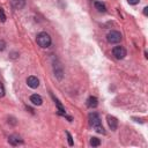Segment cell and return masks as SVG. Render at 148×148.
I'll list each match as a JSON object with an SVG mask.
<instances>
[{
  "instance_id": "1",
  "label": "cell",
  "mask_w": 148,
  "mask_h": 148,
  "mask_svg": "<svg viewBox=\"0 0 148 148\" xmlns=\"http://www.w3.org/2000/svg\"><path fill=\"white\" fill-rule=\"evenodd\" d=\"M36 40H37V44H38L40 47H43V49L49 47V46L51 45V42H52L50 35L46 34V32H39V34L37 35Z\"/></svg>"
},
{
  "instance_id": "17",
  "label": "cell",
  "mask_w": 148,
  "mask_h": 148,
  "mask_svg": "<svg viewBox=\"0 0 148 148\" xmlns=\"http://www.w3.org/2000/svg\"><path fill=\"white\" fill-rule=\"evenodd\" d=\"M66 134H67V138H68V143H69V146H73V139H72V135H71L68 132H66Z\"/></svg>"
},
{
  "instance_id": "18",
  "label": "cell",
  "mask_w": 148,
  "mask_h": 148,
  "mask_svg": "<svg viewBox=\"0 0 148 148\" xmlns=\"http://www.w3.org/2000/svg\"><path fill=\"white\" fill-rule=\"evenodd\" d=\"M127 1H128L130 5H136V3H139L140 0H127Z\"/></svg>"
},
{
  "instance_id": "8",
  "label": "cell",
  "mask_w": 148,
  "mask_h": 148,
  "mask_svg": "<svg viewBox=\"0 0 148 148\" xmlns=\"http://www.w3.org/2000/svg\"><path fill=\"white\" fill-rule=\"evenodd\" d=\"M97 105H98V99H97V97H95V96H90V97L87 99V106H88V108H90V109H95Z\"/></svg>"
},
{
  "instance_id": "14",
  "label": "cell",
  "mask_w": 148,
  "mask_h": 148,
  "mask_svg": "<svg viewBox=\"0 0 148 148\" xmlns=\"http://www.w3.org/2000/svg\"><path fill=\"white\" fill-rule=\"evenodd\" d=\"M0 21L1 22H5L6 21V14H5L3 8H0Z\"/></svg>"
},
{
  "instance_id": "5",
  "label": "cell",
  "mask_w": 148,
  "mask_h": 148,
  "mask_svg": "<svg viewBox=\"0 0 148 148\" xmlns=\"http://www.w3.org/2000/svg\"><path fill=\"white\" fill-rule=\"evenodd\" d=\"M27 84H28L30 88L35 89V88H37V87L39 86V80H38L36 76H29V77L27 79Z\"/></svg>"
},
{
  "instance_id": "12",
  "label": "cell",
  "mask_w": 148,
  "mask_h": 148,
  "mask_svg": "<svg viewBox=\"0 0 148 148\" xmlns=\"http://www.w3.org/2000/svg\"><path fill=\"white\" fill-rule=\"evenodd\" d=\"M90 145L92 146V147H97V146H99L101 145V140L98 139V138H91L90 139Z\"/></svg>"
},
{
  "instance_id": "9",
  "label": "cell",
  "mask_w": 148,
  "mask_h": 148,
  "mask_svg": "<svg viewBox=\"0 0 148 148\" xmlns=\"http://www.w3.org/2000/svg\"><path fill=\"white\" fill-rule=\"evenodd\" d=\"M30 102H31L34 105H42V103H43V98H42L39 95L34 94V95L30 96Z\"/></svg>"
},
{
  "instance_id": "13",
  "label": "cell",
  "mask_w": 148,
  "mask_h": 148,
  "mask_svg": "<svg viewBox=\"0 0 148 148\" xmlns=\"http://www.w3.org/2000/svg\"><path fill=\"white\" fill-rule=\"evenodd\" d=\"M94 128H95V131H96L97 133H101V134H105V131H104V128H103V126H102V125L95 126Z\"/></svg>"
},
{
  "instance_id": "3",
  "label": "cell",
  "mask_w": 148,
  "mask_h": 148,
  "mask_svg": "<svg viewBox=\"0 0 148 148\" xmlns=\"http://www.w3.org/2000/svg\"><path fill=\"white\" fill-rule=\"evenodd\" d=\"M112 53H113L116 59H123V58H125L127 52H126V49L124 46H114L112 50Z\"/></svg>"
},
{
  "instance_id": "15",
  "label": "cell",
  "mask_w": 148,
  "mask_h": 148,
  "mask_svg": "<svg viewBox=\"0 0 148 148\" xmlns=\"http://www.w3.org/2000/svg\"><path fill=\"white\" fill-rule=\"evenodd\" d=\"M5 49H6V42L0 39V51H3Z\"/></svg>"
},
{
  "instance_id": "7",
  "label": "cell",
  "mask_w": 148,
  "mask_h": 148,
  "mask_svg": "<svg viewBox=\"0 0 148 148\" xmlns=\"http://www.w3.org/2000/svg\"><path fill=\"white\" fill-rule=\"evenodd\" d=\"M106 119H108L109 127H110L112 131H116V130H117V126H118V120H117V118H114L113 116H108Z\"/></svg>"
},
{
  "instance_id": "16",
  "label": "cell",
  "mask_w": 148,
  "mask_h": 148,
  "mask_svg": "<svg viewBox=\"0 0 148 148\" xmlns=\"http://www.w3.org/2000/svg\"><path fill=\"white\" fill-rule=\"evenodd\" d=\"M5 95V87H3V84L0 82V97H2Z\"/></svg>"
},
{
  "instance_id": "10",
  "label": "cell",
  "mask_w": 148,
  "mask_h": 148,
  "mask_svg": "<svg viewBox=\"0 0 148 148\" xmlns=\"http://www.w3.org/2000/svg\"><path fill=\"white\" fill-rule=\"evenodd\" d=\"M10 3L15 9H22L25 6V0H10Z\"/></svg>"
},
{
  "instance_id": "19",
  "label": "cell",
  "mask_w": 148,
  "mask_h": 148,
  "mask_svg": "<svg viewBox=\"0 0 148 148\" xmlns=\"http://www.w3.org/2000/svg\"><path fill=\"white\" fill-rule=\"evenodd\" d=\"M143 14L145 15H148V7H145L143 8Z\"/></svg>"
},
{
  "instance_id": "11",
  "label": "cell",
  "mask_w": 148,
  "mask_h": 148,
  "mask_svg": "<svg viewBox=\"0 0 148 148\" xmlns=\"http://www.w3.org/2000/svg\"><path fill=\"white\" fill-rule=\"evenodd\" d=\"M95 8L98 10V12H102V13H104L105 10H106V7H105V5L103 3V2H101V1H95Z\"/></svg>"
},
{
  "instance_id": "6",
  "label": "cell",
  "mask_w": 148,
  "mask_h": 148,
  "mask_svg": "<svg viewBox=\"0 0 148 148\" xmlns=\"http://www.w3.org/2000/svg\"><path fill=\"white\" fill-rule=\"evenodd\" d=\"M8 142H9L12 146H17V145L23 143L22 139H21L17 134H13V135H10V136L8 138Z\"/></svg>"
},
{
  "instance_id": "4",
  "label": "cell",
  "mask_w": 148,
  "mask_h": 148,
  "mask_svg": "<svg viewBox=\"0 0 148 148\" xmlns=\"http://www.w3.org/2000/svg\"><path fill=\"white\" fill-rule=\"evenodd\" d=\"M89 123H90V125H91L92 127L98 126V125H102V124H101L99 116H98L97 113H95V112H92V113L89 114Z\"/></svg>"
},
{
  "instance_id": "2",
  "label": "cell",
  "mask_w": 148,
  "mask_h": 148,
  "mask_svg": "<svg viewBox=\"0 0 148 148\" xmlns=\"http://www.w3.org/2000/svg\"><path fill=\"white\" fill-rule=\"evenodd\" d=\"M106 39L109 43L111 44H116V43H119L121 40V34L119 31H116V30H112L110 31L108 35H106Z\"/></svg>"
}]
</instances>
